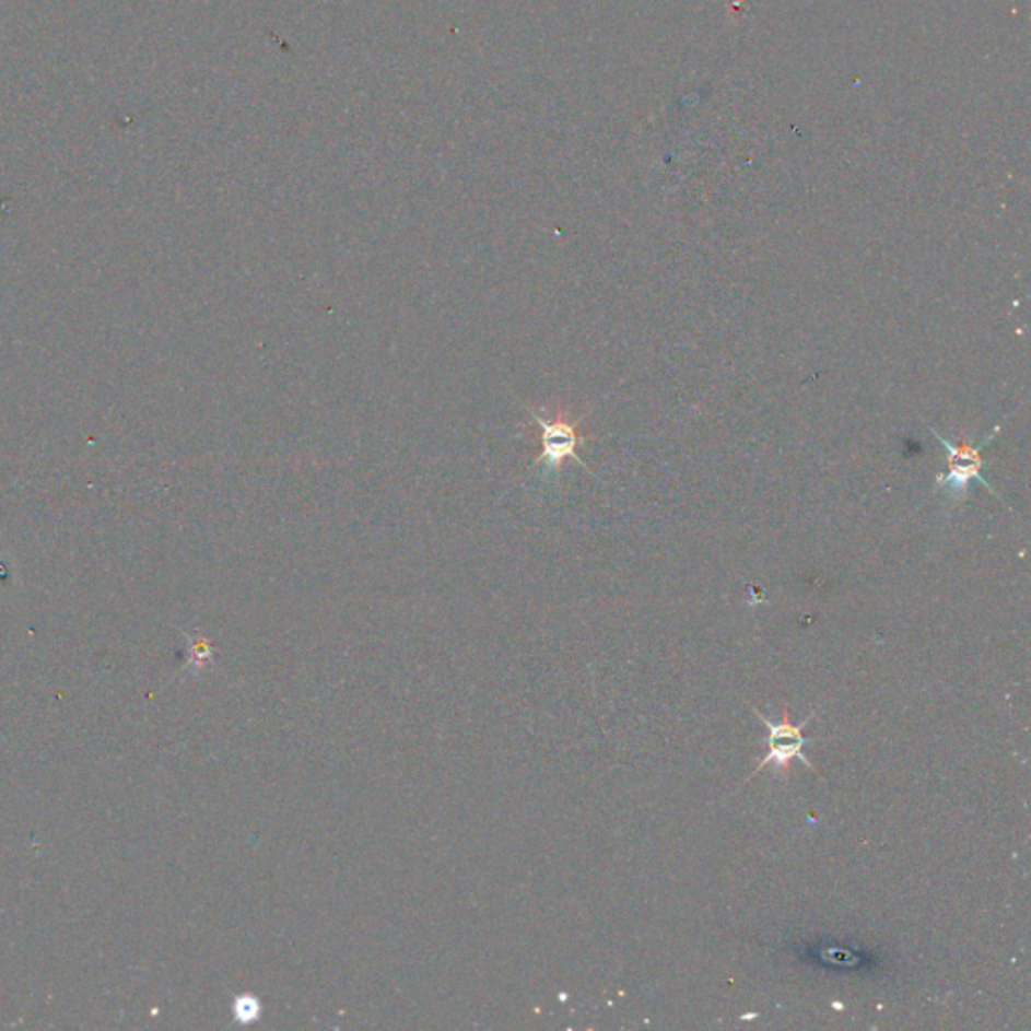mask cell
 Returning <instances> with one entry per match:
<instances>
[{
	"mask_svg": "<svg viewBox=\"0 0 1031 1031\" xmlns=\"http://www.w3.org/2000/svg\"><path fill=\"white\" fill-rule=\"evenodd\" d=\"M532 420L540 433V454L536 464H542L547 470H561L566 459H574L576 464L585 466V461L576 452L586 440L585 435L578 432L581 420L571 421L564 413H559L554 420H548L538 411H532Z\"/></svg>",
	"mask_w": 1031,
	"mask_h": 1031,
	"instance_id": "cell-2",
	"label": "cell"
},
{
	"mask_svg": "<svg viewBox=\"0 0 1031 1031\" xmlns=\"http://www.w3.org/2000/svg\"><path fill=\"white\" fill-rule=\"evenodd\" d=\"M930 432L935 433V437L941 442V446L945 447L947 452V466L949 470L945 473H939L937 480H935V485L942 490L949 500H959V497L965 496V492L969 490V484L973 480H977L980 484L985 485L992 494H995L994 488L985 482L983 478V466H985V459L981 456V449L985 444H977L973 446L971 442H963V444H951L949 440H945L941 433L935 432V427H929ZM997 496V494H995Z\"/></svg>",
	"mask_w": 1031,
	"mask_h": 1031,
	"instance_id": "cell-1",
	"label": "cell"
},
{
	"mask_svg": "<svg viewBox=\"0 0 1031 1031\" xmlns=\"http://www.w3.org/2000/svg\"><path fill=\"white\" fill-rule=\"evenodd\" d=\"M753 713H755V715H758V717L764 722L765 726H768V729H770V738H768V743H770V741H780V739L802 738L804 727L808 726V724L812 722V717H815V713H812L810 717H806V722H802L800 726H792V724H789V710H784V713H782V724H772V722H770V719H765L764 715L758 712V710H753Z\"/></svg>",
	"mask_w": 1031,
	"mask_h": 1031,
	"instance_id": "cell-4",
	"label": "cell"
},
{
	"mask_svg": "<svg viewBox=\"0 0 1031 1031\" xmlns=\"http://www.w3.org/2000/svg\"><path fill=\"white\" fill-rule=\"evenodd\" d=\"M808 741H812V739H792V743H786V746H780L777 741H770V753L758 764V768L753 770V774H750V777L755 776L758 772L764 770L765 765L770 764L776 765L780 772H784L794 758H798V760L808 765L810 770H815V765L810 764V762L804 758L802 753V748ZM750 777H748V780H750Z\"/></svg>",
	"mask_w": 1031,
	"mask_h": 1031,
	"instance_id": "cell-3",
	"label": "cell"
}]
</instances>
